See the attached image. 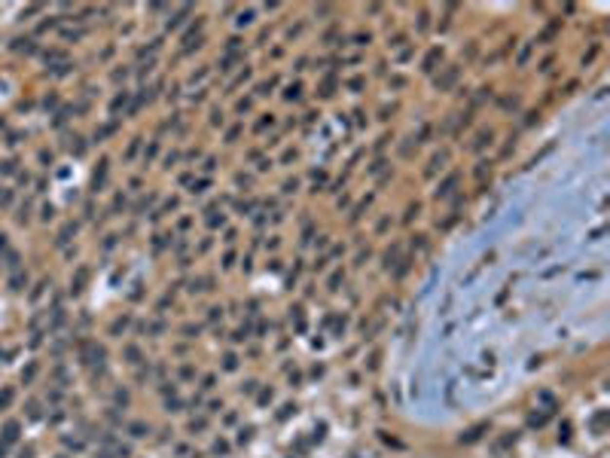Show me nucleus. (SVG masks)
<instances>
[{
	"mask_svg": "<svg viewBox=\"0 0 610 458\" xmlns=\"http://www.w3.org/2000/svg\"><path fill=\"white\" fill-rule=\"evenodd\" d=\"M16 431H18V425H16V421H9V425H6V440H16L18 437Z\"/></svg>",
	"mask_w": 610,
	"mask_h": 458,
	"instance_id": "obj_1",
	"label": "nucleus"
}]
</instances>
